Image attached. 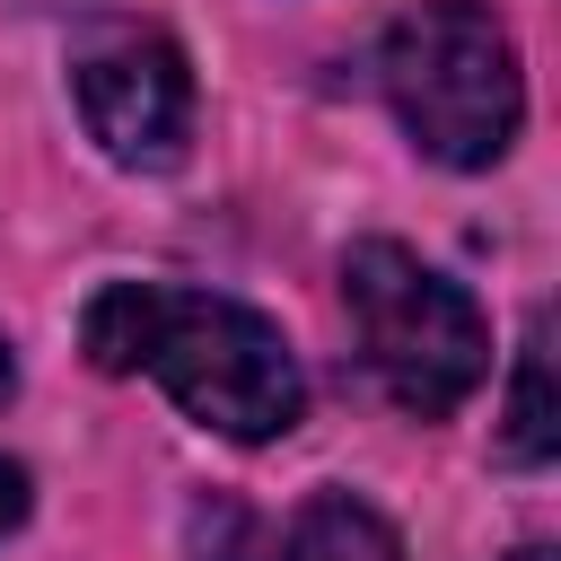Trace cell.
<instances>
[{"mask_svg": "<svg viewBox=\"0 0 561 561\" xmlns=\"http://www.w3.org/2000/svg\"><path fill=\"white\" fill-rule=\"evenodd\" d=\"M9 386H18V359H9V342H0V403H9Z\"/></svg>", "mask_w": 561, "mask_h": 561, "instance_id": "9c48e42d", "label": "cell"}, {"mask_svg": "<svg viewBox=\"0 0 561 561\" xmlns=\"http://www.w3.org/2000/svg\"><path fill=\"white\" fill-rule=\"evenodd\" d=\"M377 79H386V105L403 114V131L438 167L508 158L526 79H517V44L491 18V0H412L377 35Z\"/></svg>", "mask_w": 561, "mask_h": 561, "instance_id": "7a4b0ae2", "label": "cell"}, {"mask_svg": "<svg viewBox=\"0 0 561 561\" xmlns=\"http://www.w3.org/2000/svg\"><path fill=\"white\" fill-rule=\"evenodd\" d=\"M552 447H561V421H552V324L535 316V324H526V351H517V386H508L500 456H508V465H543Z\"/></svg>", "mask_w": 561, "mask_h": 561, "instance_id": "8992f818", "label": "cell"}, {"mask_svg": "<svg viewBox=\"0 0 561 561\" xmlns=\"http://www.w3.org/2000/svg\"><path fill=\"white\" fill-rule=\"evenodd\" d=\"M342 298H351V324H359V351H368L377 386L412 421H447L491 377V324H482V307L447 272H430L412 245L359 237L342 254Z\"/></svg>", "mask_w": 561, "mask_h": 561, "instance_id": "3957f363", "label": "cell"}, {"mask_svg": "<svg viewBox=\"0 0 561 561\" xmlns=\"http://www.w3.org/2000/svg\"><path fill=\"white\" fill-rule=\"evenodd\" d=\"M44 9H61V0H44Z\"/></svg>", "mask_w": 561, "mask_h": 561, "instance_id": "8fae6325", "label": "cell"}, {"mask_svg": "<svg viewBox=\"0 0 561 561\" xmlns=\"http://www.w3.org/2000/svg\"><path fill=\"white\" fill-rule=\"evenodd\" d=\"M508 561H552V552H508Z\"/></svg>", "mask_w": 561, "mask_h": 561, "instance_id": "30bf717a", "label": "cell"}, {"mask_svg": "<svg viewBox=\"0 0 561 561\" xmlns=\"http://www.w3.org/2000/svg\"><path fill=\"white\" fill-rule=\"evenodd\" d=\"M79 342L105 377H158L175 394L184 421L219 430V438H280L307 412V377L280 342L272 316L210 298V289H175V280H105L79 316Z\"/></svg>", "mask_w": 561, "mask_h": 561, "instance_id": "6da1fadb", "label": "cell"}, {"mask_svg": "<svg viewBox=\"0 0 561 561\" xmlns=\"http://www.w3.org/2000/svg\"><path fill=\"white\" fill-rule=\"evenodd\" d=\"M280 561H403V535H394L368 500H351V491H316V500L289 517Z\"/></svg>", "mask_w": 561, "mask_h": 561, "instance_id": "5b68a950", "label": "cell"}, {"mask_svg": "<svg viewBox=\"0 0 561 561\" xmlns=\"http://www.w3.org/2000/svg\"><path fill=\"white\" fill-rule=\"evenodd\" d=\"M26 508H35V491H26V465H18V456H0V535H9Z\"/></svg>", "mask_w": 561, "mask_h": 561, "instance_id": "52a82bcc", "label": "cell"}, {"mask_svg": "<svg viewBox=\"0 0 561 561\" xmlns=\"http://www.w3.org/2000/svg\"><path fill=\"white\" fill-rule=\"evenodd\" d=\"M202 517L219 526V561H245V535H254V526H245V508H228V500H210Z\"/></svg>", "mask_w": 561, "mask_h": 561, "instance_id": "ba28073f", "label": "cell"}, {"mask_svg": "<svg viewBox=\"0 0 561 561\" xmlns=\"http://www.w3.org/2000/svg\"><path fill=\"white\" fill-rule=\"evenodd\" d=\"M70 96L88 114V140L114 167L158 175L193 140V70H184L175 35H158V26H131V18L88 26L70 53Z\"/></svg>", "mask_w": 561, "mask_h": 561, "instance_id": "277c9868", "label": "cell"}]
</instances>
